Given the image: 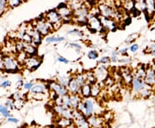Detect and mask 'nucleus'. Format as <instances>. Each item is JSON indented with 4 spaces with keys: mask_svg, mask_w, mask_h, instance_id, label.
Returning <instances> with one entry per match:
<instances>
[{
    "mask_svg": "<svg viewBox=\"0 0 155 128\" xmlns=\"http://www.w3.org/2000/svg\"><path fill=\"white\" fill-rule=\"evenodd\" d=\"M83 101L84 103V108L82 114L85 117L89 118L94 114H99L97 112V109H99L100 107L98 106L97 102L95 101L94 98L90 97V98L83 99Z\"/></svg>",
    "mask_w": 155,
    "mask_h": 128,
    "instance_id": "nucleus-1",
    "label": "nucleus"
},
{
    "mask_svg": "<svg viewBox=\"0 0 155 128\" xmlns=\"http://www.w3.org/2000/svg\"><path fill=\"white\" fill-rule=\"evenodd\" d=\"M45 19L53 25L54 30H57L58 28H61V24L64 22L63 20H62V18L61 17V16L59 15L58 11H56V10L48 11V13L46 14Z\"/></svg>",
    "mask_w": 155,
    "mask_h": 128,
    "instance_id": "nucleus-2",
    "label": "nucleus"
},
{
    "mask_svg": "<svg viewBox=\"0 0 155 128\" xmlns=\"http://www.w3.org/2000/svg\"><path fill=\"white\" fill-rule=\"evenodd\" d=\"M35 28L42 36H45L48 33L52 32L53 30H54L53 25L48 22L45 18H39L36 23H35Z\"/></svg>",
    "mask_w": 155,
    "mask_h": 128,
    "instance_id": "nucleus-3",
    "label": "nucleus"
},
{
    "mask_svg": "<svg viewBox=\"0 0 155 128\" xmlns=\"http://www.w3.org/2000/svg\"><path fill=\"white\" fill-rule=\"evenodd\" d=\"M3 62L7 72H17L19 71V63L14 57L5 56L3 59Z\"/></svg>",
    "mask_w": 155,
    "mask_h": 128,
    "instance_id": "nucleus-4",
    "label": "nucleus"
},
{
    "mask_svg": "<svg viewBox=\"0 0 155 128\" xmlns=\"http://www.w3.org/2000/svg\"><path fill=\"white\" fill-rule=\"evenodd\" d=\"M100 14L102 17L106 18H117L118 17V11H116L109 4H102L98 7Z\"/></svg>",
    "mask_w": 155,
    "mask_h": 128,
    "instance_id": "nucleus-5",
    "label": "nucleus"
},
{
    "mask_svg": "<svg viewBox=\"0 0 155 128\" xmlns=\"http://www.w3.org/2000/svg\"><path fill=\"white\" fill-rule=\"evenodd\" d=\"M48 89L51 91H54L55 92L56 95L58 96H61L63 97L66 95L68 94V90H67V87L61 85V84H59L57 81H50L48 83Z\"/></svg>",
    "mask_w": 155,
    "mask_h": 128,
    "instance_id": "nucleus-6",
    "label": "nucleus"
},
{
    "mask_svg": "<svg viewBox=\"0 0 155 128\" xmlns=\"http://www.w3.org/2000/svg\"><path fill=\"white\" fill-rule=\"evenodd\" d=\"M56 11H58V13L62 18L63 22H66L67 20L70 21L72 19V16H73L72 10L69 6H67V5H66V4H64V3L61 4L56 8Z\"/></svg>",
    "mask_w": 155,
    "mask_h": 128,
    "instance_id": "nucleus-7",
    "label": "nucleus"
},
{
    "mask_svg": "<svg viewBox=\"0 0 155 128\" xmlns=\"http://www.w3.org/2000/svg\"><path fill=\"white\" fill-rule=\"evenodd\" d=\"M54 111L59 117H64L73 120V109L72 108H67L64 106H55L54 105Z\"/></svg>",
    "mask_w": 155,
    "mask_h": 128,
    "instance_id": "nucleus-8",
    "label": "nucleus"
},
{
    "mask_svg": "<svg viewBox=\"0 0 155 128\" xmlns=\"http://www.w3.org/2000/svg\"><path fill=\"white\" fill-rule=\"evenodd\" d=\"M93 72L95 74V77L97 78V83L104 82L106 78L110 76L109 72H108V68L105 66H103V65H100V66L97 67Z\"/></svg>",
    "mask_w": 155,
    "mask_h": 128,
    "instance_id": "nucleus-9",
    "label": "nucleus"
},
{
    "mask_svg": "<svg viewBox=\"0 0 155 128\" xmlns=\"http://www.w3.org/2000/svg\"><path fill=\"white\" fill-rule=\"evenodd\" d=\"M87 24L89 25V29L91 31H93V33H96L97 31H102V29L104 28L100 18L96 16H91V17H88Z\"/></svg>",
    "mask_w": 155,
    "mask_h": 128,
    "instance_id": "nucleus-10",
    "label": "nucleus"
},
{
    "mask_svg": "<svg viewBox=\"0 0 155 128\" xmlns=\"http://www.w3.org/2000/svg\"><path fill=\"white\" fill-rule=\"evenodd\" d=\"M144 79H140L137 77H134L132 84H131V90H132V94L134 95H138L139 93L144 89L146 86Z\"/></svg>",
    "mask_w": 155,
    "mask_h": 128,
    "instance_id": "nucleus-11",
    "label": "nucleus"
},
{
    "mask_svg": "<svg viewBox=\"0 0 155 128\" xmlns=\"http://www.w3.org/2000/svg\"><path fill=\"white\" fill-rule=\"evenodd\" d=\"M88 119L89 126L91 128H104L105 120L102 115L99 114H94L91 117L87 118Z\"/></svg>",
    "mask_w": 155,
    "mask_h": 128,
    "instance_id": "nucleus-12",
    "label": "nucleus"
},
{
    "mask_svg": "<svg viewBox=\"0 0 155 128\" xmlns=\"http://www.w3.org/2000/svg\"><path fill=\"white\" fill-rule=\"evenodd\" d=\"M49 92V89L48 86V83L43 82H36L34 83L32 89L28 92L29 94H47Z\"/></svg>",
    "mask_w": 155,
    "mask_h": 128,
    "instance_id": "nucleus-13",
    "label": "nucleus"
},
{
    "mask_svg": "<svg viewBox=\"0 0 155 128\" xmlns=\"http://www.w3.org/2000/svg\"><path fill=\"white\" fill-rule=\"evenodd\" d=\"M41 62V59H39L38 57L30 56V57H28V59H26V61L24 63V66L29 71H35L40 66Z\"/></svg>",
    "mask_w": 155,
    "mask_h": 128,
    "instance_id": "nucleus-14",
    "label": "nucleus"
},
{
    "mask_svg": "<svg viewBox=\"0 0 155 128\" xmlns=\"http://www.w3.org/2000/svg\"><path fill=\"white\" fill-rule=\"evenodd\" d=\"M144 81L147 85L153 87V89H155V72L152 66H148L147 67V74L144 78Z\"/></svg>",
    "mask_w": 155,
    "mask_h": 128,
    "instance_id": "nucleus-15",
    "label": "nucleus"
},
{
    "mask_svg": "<svg viewBox=\"0 0 155 128\" xmlns=\"http://www.w3.org/2000/svg\"><path fill=\"white\" fill-rule=\"evenodd\" d=\"M67 88V90H68V94H70V95H79L80 89H81V87L79 86V84H78V82L76 81L74 77H72V79L70 80L69 84Z\"/></svg>",
    "mask_w": 155,
    "mask_h": 128,
    "instance_id": "nucleus-16",
    "label": "nucleus"
},
{
    "mask_svg": "<svg viewBox=\"0 0 155 128\" xmlns=\"http://www.w3.org/2000/svg\"><path fill=\"white\" fill-rule=\"evenodd\" d=\"M100 20H101L104 28H105L107 30H110V31L116 29V22L112 18H106V17H102L100 18Z\"/></svg>",
    "mask_w": 155,
    "mask_h": 128,
    "instance_id": "nucleus-17",
    "label": "nucleus"
},
{
    "mask_svg": "<svg viewBox=\"0 0 155 128\" xmlns=\"http://www.w3.org/2000/svg\"><path fill=\"white\" fill-rule=\"evenodd\" d=\"M73 124V120L71 119H67L64 117H59L56 120V126L57 127L61 128H67L69 127L71 125Z\"/></svg>",
    "mask_w": 155,
    "mask_h": 128,
    "instance_id": "nucleus-18",
    "label": "nucleus"
},
{
    "mask_svg": "<svg viewBox=\"0 0 155 128\" xmlns=\"http://www.w3.org/2000/svg\"><path fill=\"white\" fill-rule=\"evenodd\" d=\"M152 94H153V87L150 86V85H147L146 84L145 88L140 93H139L138 96L141 99H147L149 98L150 96L152 95Z\"/></svg>",
    "mask_w": 155,
    "mask_h": 128,
    "instance_id": "nucleus-19",
    "label": "nucleus"
},
{
    "mask_svg": "<svg viewBox=\"0 0 155 128\" xmlns=\"http://www.w3.org/2000/svg\"><path fill=\"white\" fill-rule=\"evenodd\" d=\"M79 95L83 98V99H86V98H90L91 96V85L86 84L84 86L81 87L80 89V93Z\"/></svg>",
    "mask_w": 155,
    "mask_h": 128,
    "instance_id": "nucleus-20",
    "label": "nucleus"
},
{
    "mask_svg": "<svg viewBox=\"0 0 155 128\" xmlns=\"http://www.w3.org/2000/svg\"><path fill=\"white\" fill-rule=\"evenodd\" d=\"M147 74V67H145L143 65H140L136 70L133 71V76L134 77H137L140 79H144Z\"/></svg>",
    "mask_w": 155,
    "mask_h": 128,
    "instance_id": "nucleus-21",
    "label": "nucleus"
},
{
    "mask_svg": "<svg viewBox=\"0 0 155 128\" xmlns=\"http://www.w3.org/2000/svg\"><path fill=\"white\" fill-rule=\"evenodd\" d=\"M82 97L79 95H70V103H71V108L75 110L78 109V107L79 105L80 101H82Z\"/></svg>",
    "mask_w": 155,
    "mask_h": 128,
    "instance_id": "nucleus-22",
    "label": "nucleus"
},
{
    "mask_svg": "<svg viewBox=\"0 0 155 128\" xmlns=\"http://www.w3.org/2000/svg\"><path fill=\"white\" fill-rule=\"evenodd\" d=\"M101 93H102V87L100 86L98 83H96L91 85V97L96 99L100 96Z\"/></svg>",
    "mask_w": 155,
    "mask_h": 128,
    "instance_id": "nucleus-23",
    "label": "nucleus"
},
{
    "mask_svg": "<svg viewBox=\"0 0 155 128\" xmlns=\"http://www.w3.org/2000/svg\"><path fill=\"white\" fill-rule=\"evenodd\" d=\"M24 52L27 53V55H28V57H30V56H36L37 46H34L32 43H31V44H26V43H25Z\"/></svg>",
    "mask_w": 155,
    "mask_h": 128,
    "instance_id": "nucleus-24",
    "label": "nucleus"
},
{
    "mask_svg": "<svg viewBox=\"0 0 155 128\" xmlns=\"http://www.w3.org/2000/svg\"><path fill=\"white\" fill-rule=\"evenodd\" d=\"M72 76H70V75H61V76H59L57 79H56V81L59 83V84H61V85H63V86H65V87H67L68 86V84H69V82H70V80L72 79Z\"/></svg>",
    "mask_w": 155,
    "mask_h": 128,
    "instance_id": "nucleus-25",
    "label": "nucleus"
},
{
    "mask_svg": "<svg viewBox=\"0 0 155 128\" xmlns=\"http://www.w3.org/2000/svg\"><path fill=\"white\" fill-rule=\"evenodd\" d=\"M31 37H32V44L35 46H37L38 45L41 44V40H42V35L39 33L38 31L35 29L34 31V33L31 34Z\"/></svg>",
    "mask_w": 155,
    "mask_h": 128,
    "instance_id": "nucleus-26",
    "label": "nucleus"
},
{
    "mask_svg": "<svg viewBox=\"0 0 155 128\" xmlns=\"http://www.w3.org/2000/svg\"><path fill=\"white\" fill-rule=\"evenodd\" d=\"M147 6V13L152 16L155 12V0H145Z\"/></svg>",
    "mask_w": 155,
    "mask_h": 128,
    "instance_id": "nucleus-27",
    "label": "nucleus"
},
{
    "mask_svg": "<svg viewBox=\"0 0 155 128\" xmlns=\"http://www.w3.org/2000/svg\"><path fill=\"white\" fill-rule=\"evenodd\" d=\"M134 8L140 12L147 11L146 1L145 0H134Z\"/></svg>",
    "mask_w": 155,
    "mask_h": 128,
    "instance_id": "nucleus-28",
    "label": "nucleus"
},
{
    "mask_svg": "<svg viewBox=\"0 0 155 128\" xmlns=\"http://www.w3.org/2000/svg\"><path fill=\"white\" fill-rule=\"evenodd\" d=\"M74 78L78 82V84H79L80 87L84 86V84H86V76L85 73H78L74 76Z\"/></svg>",
    "mask_w": 155,
    "mask_h": 128,
    "instance_id": "nucleus-29",
    "label": "nucleus"
},
{
    "mask_svg": "<svg viewBox=\"0 0 155 128\" xmlns=\"http://www.w3.org/2000/svg\"><path fill=\"white\" fill-rule=\"evenodd\" d=\"M65 40V37L63 36H48L45 39L46 43H58V42H62Z\"/></svg>",
    "mask_w": 155,
    "mask_h": 128,
    "instance_id": "nucleus-30",
    "label": "nucleus"
},
{
    "mask_svg": "<svg viewBox=\"0 0 155 128\" xmlns=\"http://www.w3.org/2000/svg\"><path fill=\"white\" fill-rule=\"evenodd\" d=\"M0 114L5 119L12 116V114H11V110L5 104H0Z\"/></svg>",
    "mask_w": 155,
    "mask_h": 128,
    "instance_id": "nucleus-31",
    "label": "nucleus"
},
{
    "mask_svg": "<svg viewBox=\"0 0 155 128\" xmlns=\"http://www.w3.org/2000/svg\"><path fill=\"white\" fill-rule=\"evenodd\" d=\"M85 76H86V84H90V85H92V84L97 83V78L95 77L94 72H85Z\"/></svg>",
    "mask_w": 155,
    "mask_h": 128,
    "instance_id": "nucleus-32",
    "label": "nucleus"
},
{
    "mask_svg": "<svg viewBox=\"0 0 155 128\" xmlns=\"http://www.w3.org/2000/svg\"><path fill=\"white\" fill-rule=\"evenodd\" d=\"M28 56L27 55V53H26L24 51H23V52H21V53H19V54L17 56V62H18L19 64H21V65H24V63L26 61V59H28Z\"/></svg>",
    "mask_w": 155,
    "mask_h": 128,
    "instance_id": "nucleus-33",
    "label": "nucleus"
},
{
    "mask_svg": "<svg viewBox=\"0 0 155 128\" xmlns=\"http://www.w3.org/2000/svg\"><path fill=\"white\" fill-rule=\"evenodd\" d=\"M123 7L127 11H131L134 8V0H125L123 2Z\"/></svg>",
    "mask_w": 155,
    "mask_h": 128,
    "instance_id": "nucleus-34",
    "label": "nucleus"
},
{
    "mask_svg": "<svg viewBox=\"0 0 155 128\" xmlns=\"http://www.w3.org/2000/svg\"><path fill=\"white\" fill-rule=\"evenodd\" d=\"M11 98L13 99L14 101H18V100H25L26 98V95L24 94H22V92L20 90H18L17 92H15L13 95L11 96Z\"/></svg>",
    "mask_w": 155,
    "mask_h": 128,
    "instance_id": "nucleus-35",
    "label": "nucleus"
},
{
    "mask_svg": "<svg viewBox=\"0 0 155 128\" xmlns=\"http://www.w3.org/2000/svg\"><path fill=\"white\" fill-rule=\"evenodd\" d=\"M98 56H99L98 52L96 50H91L87 53V57H88L89 59H91V60H96V59H98Z\"/></svg>",
    "mask_w": 155,
    "mask_h": 128,
    "instance_id": "nucleus-36",
    "label": "nucleus"
},
{
    "mask_svg": "<svg viewBox=\"0 0 155 128\" xmlns=\"http://www.w3.org/2000/svg\"><path fill=\"white\" fill-rule=\"evenodd\" d=\"M5 105L10 110H15V109H16V108H15V101L13 100L11 97V98H8V99L5 101Z\"/></svg>",
    "mask_w": 155,
    "mask_h": 128,
    "instance_id": "nucleus-37",
    "label": "nucleus"
},
{
    "mask_svg": "<svg viewBox=\"0 0 155 128\" xmlns=\"http://www.w3.org/2000/svg\"><path fill=\"white\" fill-rule=\"evenodd\" d=\"M139 36H140V34H139L138 33H134L131 34H129V35L127 36V40H126V43H127V44L133 43L134 41L137 39Z\"/></svg>",
    "mask_w": 155,
    "mask_h": 128,
    "instance_id": "nucleus-38",
    "label": "nucleus"
},
{
    "mask_svg": "<svg viewBox=\"0 0 155 128\" xmlns=\"http://www.w3.org/2000/svg\"><path fill=\"white\" fill-rule=\"evenodd\" d=\"M104 87H110V88L111 86H113L115 83H116V80L114 79V78H112L110 76H109L108 78H106L104 80Z\"/></svg>",
    "mask_w": 155,
    "mask_h": 128,
    "instance_id": "nucleus-39",
    "label": "nucleus"
},
{
    "mask_svg": "<svg viewBox=\"0 0 155 128\" xmlns=\"http://www.w3.org/2000/svg\"><path fill=\"white\" fill-rule=\"evenodd\" d=\"M67 34L69 35H72V36H78V37H82L84 35V34L82 31L78 30V29H72V30H69L67 32Z\"/></svg>",
    "mask_w": 155,
    "mask_h": 128,
    "instance_id": "nucleus-40",
    "label": "nucleus"
},
{
    "mask_svg": "<svg viewBox=\"0 0 155 128\" xmlns=\"http://www.w3.org/2000/svg\"><path fill=\"white\" fill-rule=\"evenodd\" d=\"M63 98V106L67 108H71V103H70V94H67Z\"/></svg>",
    "mask_w": 155,
    "mask_h": 128,
    "instance_id": "nucleus-41",
    "label": "nucleus"
},
{
    "mask_svg": "<svg viewBox=\"0 0 155 128\" xmlns=\"http://www.w3.org/2000/svg\"><path fill=\"white\" fill-rule=\"evenodd\" d=\"M103 118H104V120H105V122H109V121H111L112 120H113V118H114V115H113V114L111 113V112H105V113H104L103 114Z\"/></svg>",
    "mask_w": 155,
    "mask_h": 128,
    "instance_id": "nucleus-42",
    "label": "nucleus"
},
{
    "mask_svg": "<svg viewBox=\"0 0 155 128\" xmlns=\"http://www.w3.org/2000/svg\"><path fill=\"white\" fill-rule=\"evenodd\" d=\"M111 62L110 57H108V56H104L102 58H100V59L98 60V63L100 65H103V66H105V65H109Z\"/></svg>",
    "mask_w": 155,
    "mask_h": 128,
    "instance_id": "nucleus-43",
    "label": "nucleus"
},
{
    "mask_svg": "<svg viewBox=\"0 0 155 128\" xmlns=\"http://www.w3.org/2000/svg\"><path fill=\"white\" fill-rule=\"evenodd\" d=\"M119 53H118V52L117 51H113L112 53H111V55H110V59L111 62H113V63H116V62L119 61Z\"/></svg>",
    "mask_w": 155,
    "mask_h": 128,
    "instance_id": "nucleus-44",
    "label": "nucleus"
},
{
    "mask_svg": "<svg viewBox=\"0 0 155 128\" xmlns=\"http://www.w3.org/2000/svg\"><path fill=\"white\" fill-rule=\"evenodd\" d=\"M69 47H71L72 49H74L75 51H77L78 53H79L80 51L82 50V46L80 44H78V43H70L69 46H68Z\"/></svg>",
    "mask_w": 155,
    "mask_h": 128,
    "instance_id": "nucleus-45",
    "label": "nucleus"
},
{
    "mask_svg": "<svg viewBox=\"0 0 155 128\" xmlns=\"http://www.w3.org/2000/svg\"><path fill=\"white\" fill-rule=\"evenodd\" d=\"M33 85H34V83L33 82H31V81L24 82V84H23L22 89H24V90H26V91H28V92H29V91H30V89H32Z\"/></svg>",
    "mask_w": 155,
    "mask_h": 128,
    "instance_id": "nucleus-46",
    "label": "nucleus"
},
{
    "mask_svg": "<svg viewBox=\"0 0 155 128\" xmlns=\"http://www.w3.org/2000/svg\"><path fill=\"white\" fill-rule=\"evenodd\" d=\"M11 86V82L10 80H7V79H5V80H3L1 83H0V87H2V88H4V89H8V88H10Z\"/></svg>",
    "mask_w": 155,
    "mask_h": 128,
    "instance_id": "nucleus-47",
    "label": "nucleus"
},
{
    "mask_svg": "<svg viewBox=\"0 0 155 128\" xmlns=\"http://www.w3.org/2000/svg\"><path fill=\"white\" fill-rule=\"evenodd\" d=\"M24 103H25V100L15 101V108H16L17 110L21 109V108L23 107V106H24Z\"/></svg>",
    "mask_w": 155,
    "mask_h": 128,
    "instance_id": "nucleus-48",
    "label": "nucleus"
},
{
    "mask_svg": "<svg viewBox=\"0 0 155 128\" xmlns=\"http://www.w3.org/2000/svg\"><path fill=\"white\" fill-rule=\"evenodd\" d=\"M128 49H129V47H127V46H122V47H120V48L118 49L117 52H118V53L121 54V55H126Z\"/></svg>",
    "mask_w": 155,
    "mask_h": 128,
    "instance_id": "nucleus-49",
    "label": "nucleus"
},
{
    "mask_svg": "<svg viewBox=\"0 0 155 128\" xmlns=\"http://www.w3.org/2000/svg\"><path fill=\"white\" fill-rule=\"evenodd\" d=\"M21 0H8V4L11 6V7H16V6L19 5L21 4Z\"/></svg>",
    "mask_w": 155,
    "mask_h": 128,
    "instance_id": "nucleus-50",
    "label": "nucleus"
},
{
    "mask_svg": "<svg viewBox=\"0 0 155 128\" xmlns=\"http://www.w3.org/2000/svg\"><path fill=\"white\" fill-rule=\"evenodd\" d=\"M147 49H148L149 53H151L153 57H155V43L150 44L149 46H147Z\"/></svg>",
    "mask_w": 155,
    "mask_h": 128,
    "instance_id": "nucleus-51",
    "label": "nucleus"
},
{
    "mask_svg": "<svg viewBox=\"0 0 155 128\" xmlns=\"http://www.w3.org/2000/svg\"><path fill=\"white\" fill-rule=\"evenodd\" d=\"M6 121L8 123H12V124H17L19 122V120L17 118L14 117V116H11L10 118H7L6 119Z\"/></svg>",
    "mask_w": 155,
    "mask_h": 128,
    "instance_id": "nucleus-52",
    "label": "nucleus"
},
{
    "mask_svg": "<svg viewBox=\"0 0 155 128\" xmlns=\"http://www.w3.org/2000/svg\"><path fill=\"white\" fill-rule=\"evenodd\" d=\"M57 61L60 62V63H62V64H65V65H67L69 63V60L67 59H66V58L62 57V56H58L57 57Z\"/></svg>",
    "mask_w": 155,
    "mask_h": 128,
    "instance_id": "nucleus-53",
    "label": "nucleus"
},
{
    "mask_svg": "<svg viewBox=\"0 0 155 128\" xmlns=\"http://www.w3.org/2000/svg\"><path fill=\"white\" fill-rule=\"evenodd\" d=\"M54 101L55 106H63V98L61 96H58Z\"/></svg>",
    "mask_w": 155,
    "mask_h": 128,
    "instance_id": "nucleus-54",
    "label": "nucleus"
},
{
    "mask_svg": "<svg viewBox=\"0 0 155 128\" xmlns=\"http://www.w3.org/2000/svg\"><path fill=\"white\" fill-rule=\"evenodd\" d=\"M139 45L136 44V43H134V44H132L130 46H129V50H130V52H132V53H136L137 51L139 50Z\"/></svg>",
    "mask_w": 155,
    "mask_h": 128,
    "instance_id": "nucleus-55",
    "label": "nucleus"
},
{
    "mask_svg": "<svg viewBox=\"0 0 155 128\" xmlns=\"http://www.w3.org/2000/svg\"><path fill=\"white\" fill-rule=\"evenodd\" d=\"M6 8V1L5 0H0V14L3 13Z\"/></svg>",
    "mask_w": 155,
    "mask_h": 128,
    "instance_id": "nucleus-56",
    "label": "nucleus"
},
{
    "mask_svg": "<svg viewBox=\"0 0 155 128\" xmlns=\"http://www.w3.org/2000/svg\"><path fill=\"white\" fill-rule=\"evenodd\" d=\"M23 84H24L23 80H22V79H19V80H17V83H16V88H17L18 90H20L21 89H22Z\"/></svg>",
    "mask_w": 155,
    "mask_h": 128,
    "instance_id": "nucleus-57",
    "label": "nucleus"
},
{
    "mask_svg": "<svg viewBox=\"0 0 155 128\" xmlns=\"http://www.w3.org/2000/svg\"><path fill=\"white\" fill-rule=\"evenodd\" d=\"M119 62H121L122 63L123 65H129L130 63H131V59L130 58H122V59H119Z\"/></svg>",
    "mask_w": 155,
    "mask_h": 128,
    "instance_id": "nucleus-58",
    "label": "nucleus"
},
{
    "mask_svg": "<svg viewBox=\"0 0 155 128\" xmlns=\"http://www.w3.org/2000/svg\"><path fill=\"white\" fill-rule=\"evenodd\" d=\"M6 93H7L6 89H4V88L0 87V98L3 97V96H5V95H6Z\"/></svg>",
    "mask_w": 155,
    "mask_h": 128,
    "instance_id": "nucleus-59",
    "label": "nucleus"
},
{
    "mask_svg": "<svg viewBox=\"0 0 155 128\" xmlns=\"http://www.w3.org/2000/svg\"><path fill=\"white\" fill-rule=\"evenodd\" d=\"M67 128H78V126H76V125H75V124H74V123H73L72 125H71V126H70L69 127H67Z\"/></svg>",
    "mask_w": 155,
    "mask_h": 128,
    "instance_id": "nucleus-60",
    "label": "nucleus"
},
{
    "mask_svg": "<svg viewBox=\"0 0 155 128\" xmlns=\"http://www.w3.org/2000/svg\"><path fill=\"white\" fill-rule=\"evenodd\" d=\"M152 66V67H153V71H154V72H155V63H153V65H151Z\"/></svg>",
    "mask_w": 155,
    "mask_h": 128,
    "instance_id": "nucleus-61",
    "label": "nucleus"
},
{
    "mask_svg": "<svg viewBox=\"0 0 155 128\" xmlns=\"http://www.w3.org/2000/svg\"><path fill=\"white\" fill-rule=\"evenodd\" d=\"M3 59H4V57H2V55H1V53H0V63L3 61Z\"/></svg>",
    "mask_w": 155,
    "mask_h": 128,
    "instance_id": "nucleus-62",
    "label": "nucleus"
},
{
    "mask_svg": "<svg viewBox=\"0 0 155 128\" xmlns=\"http://www.w3.org/2000/svg\"><path fill=\"white\" fill-rule=\"evenodd\" d=\"M57 128H61V127H57Z\"/></svg>",
    "mask_w": 155,
    "mask_h": 128,
    "instance_id": "nucleus-63",
    "label": "nucleus"
},
{
    "mask_svg": "<svg viewBox=\"0 0 155 128\" xmlns=\"http://www.w3.org/2000/svg\"><path fill=\"white\" fill-rule=\"evenodd\" d=\"M154 34H155V30H154Z\"/></svg>",
    "mask_w": 155,
    "mask_h": 128,
    "instance_id": "nucleus-64",
    "label": "nucleus"
}]
</instances>
